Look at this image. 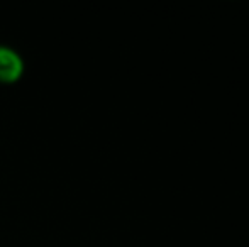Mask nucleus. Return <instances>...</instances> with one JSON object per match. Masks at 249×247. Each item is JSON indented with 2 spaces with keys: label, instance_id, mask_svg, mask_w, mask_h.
<instances>
[{
  "label": "nucleus",
  "instance_id": "f257e3e1",
  "mask_svg": "<svg viewBox=\"0 0 249 247\" xmlns=\"http://www.w3.org/2000/svg\"><path fill=\"white\" fill-rule=\"evenodd\" d=\"M24 73V61L12 48L0 46V83L10 85L20 80Z\"/></svg>",
  "mask_w": 249,
  "mask_h": 247
}]
</instances>
